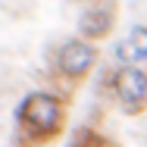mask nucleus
Returning a JSON list of instances; mask_svg holds the SVG:
<instances>
[{
    "label": "nucleus",
    "mask_w": 147,
    "mask_h": 147,
    "mask_svg": "<svg viewBox=\"0 0 147 147\" xmlns=\"http://www.w3.org/2000/svg\"><path fill=\"white\" fill-rule=\"evenodd\" d=\"M116 25V6L107 0V3H94L91 9H85V16L78 19V38H85L91 44L103 41Z\"/></svg>",
    "instance_id": "obj_4"
},
{
    "label": "nucleus",
    "mask_w": 147,
    "mask_h": 147,
    "mask_svg": "<svg viewBox=\"0 0 147 147\" xmlns=\"http://www.w3.org/2000/svg\"><path fill=\"white\" fill-rule=\"evenodd\" d=\"M110 91L122 113H128V116L147 113V69H141V66L116 69L110 78Z\"/></svg>",
    "instance_id": "obj_2"
},
{
    "label": "nucleus",
    "mask_w": 147,
    "mask_h": 147,
    "mask_svg": "<svg viewBox=\"0 0 147 147\" xmlns=\"http://www.w3.org/2000/svg\"><path fill=\"white\" fill-rule=\"evenodd\" d=\"M75 147H116V144L110 138H103L100 131H94V128H82L75 135Z\"/></svg>",
    "instance_id": "obj_6"
},
{
    "label": "nucleus",
    "mask_w": 147,
    "mask_h": 147,
    "mask_svg": "<svg viewBox=\"0 0 147 147\" xmlns=\"http://www.w3.org/2000/svg\"><path fill=\"white\" fill-rule=\"evenodd\" d=\"M16 122H19V147H44L57 141L66 128V100L50 91H34L19 103Z\"/></svg>",
    "instance_id": "obj_1"
},
{
    "label": "nucleus",
    "mask_w": 147,
    "mask_h": 147,
    "mask_svg": "<svg viewBox=\"0 0 147 147\" xmlns=\"http://www.w3.org/2000/svg\"><path fill=\"white\" fill-rule=\"evenodd\" d=\"M94 63H97V47L85 38H72V41L59 44V50H57V72H59V78H66L72 85L88 78Z\"/></svg>",
    "instance_id": "obj_3"
},
{
    "label": "nucleus",
    "mask_w": 147,
    "mask_h": 147,
    "mask_svg": "<svg viewBox=\"0 0 147 147\" xmlns=\"http://www.w3.org/2000/svg\"><path fill=\"white\" fill-rule=\"evenodd\" d=\"M116 53H119V59H122L125 66L144 63L147 59V28L144 25H135V28L128 31V38L116 47Z\"/></svg>",
    "instance_id": "obj_5"
}]
</instances>
